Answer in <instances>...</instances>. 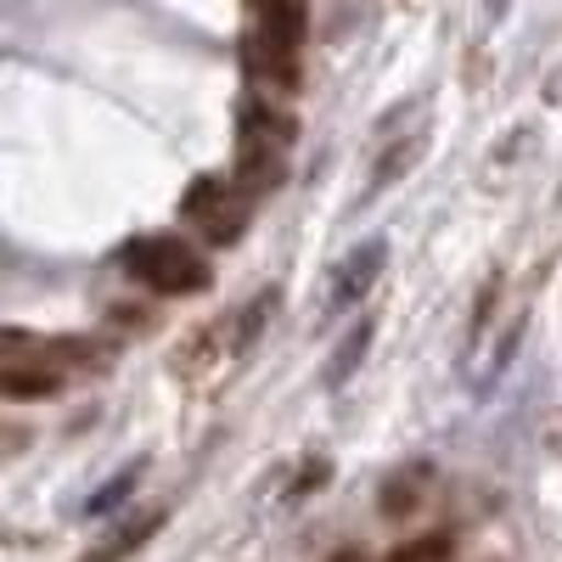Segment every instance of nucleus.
Returning <instances> with one entry per match:
<instances>
[{"label": "nucleus", "mask_w": 562, "mask_h": 562, "mask_svg": "<svg viewBox=\"0 0 562 562\" xmlns=\"http://www.w3.org/2000/svg\"><path fill=\"white\" fill-rule=\"evenodd\" d=\"M248 214H254V198L243 192L237 175H203V180H192V192L180 198V220L192 225L209 248L243 243Z\"/></svg>", "instance_id": "nucleus-3"}, {"label": "nucleus", "mask_w": 562, "mask_h": 562, "mask_svg": "<svg viewBox=\"0 0 562 562\" xmlns=\"http://www.w3.org/2000/svg\"><path fill=\"white\" fill-rule=\"evenodd\" d=\"M243 68H248V79H254L259 90H270V97H293L299 79H304L293 45H276V40H265V34H248V40H243Z\"/></svg>", "instance_id": "nucleus-5"}, {"label": "nucleus", "mask_w": 562, "mask_h": 562, "mask_svg": "<svg viewBox=\"0 0 562 562\" xmlns=\"http://www.w3.org/2000/svg\"><path fill=\"white\" fill-rule=\"evenodd\" d=\"M450 557H456V540L439 529V535H416V540L394 546L383 562H450Z\"/></svg>", "instance_id": "nucleus-10"}, {"label": "nucleus", "mask_w": 562, "mask_h": 562, "mask_svg": "<svg viewBox=\"0 0 562 562\" xmlns=\"http://www.w3.org/2000/svg\"><path fill=\"white\" fill-rule=\"evenodd\" d=\"M428 119H411V130H400V135H389V147L378 153V164H371V186H366V198H378L383 186H400L411 169H416V158L428 153Z\"/></svg>", "instance_id": "nucleus-6"}, {"label": "nucleus", "mask_w": 562, "mask_h": 562, "mask_svg": "<svg viewBox=\"0 0 562 562\" xmlns=\"http://www.w3.org/2000/svg\"><path fill=\"white\" fill-rule=\"evenodd\" d=\"M383 270H389V243H360V248L333 270V281H326L321 310H326V315H349V310L383 281Z\"/></svg>", "instance_id": "nucleus-4"}, {"label": "nucleus", "mask_w": 562, "mask_h": 562, "mask_svg": "<svg viewBox=\"0 0 562 562\" xmlns=\"http://www.w3.org/2000/svg\"><path fill=\"white\" fill-rule=\"evenodd\" d=\"M490 7H495V12H501V7H506V0H490Z\"/></svg>", "instance_id": "nucleus-12"}, {"label": "nucleus", "mask_w": 562, "mask_h": 562, "mask_svg": "<svg viewBox=\"0 0 562 562\" xmlns=\"http://www.w3.org/2000/svg\"><path fill=\"white\" fill-rule=\"evenodd\" d=\"M248 18H254V34L276 40V45H304L310 34V12H304V0H248Z\"/></svg>", "instance_id": "nucleus-7"}, {"label": "nucleus", "mask_w": 562, "mask_h": 562, "mask_svg": "<svg viewBox=\"0 0 562 562\" xmlns=\"http://www.w3.org/2000/svg\"><path fill=\"white\" fill-rule=\"evenodd\" d=\"M371 333H378V326H371V321H355L349 326V338L333 349V366H326V383H349L355 378V371H360V355H366V344H371Z\"/></svg>", "instance_id": "nucleus-8"}, {"label": "nucleus", "mask_w": 562, "mask_h": 562, "mask_svg": "<svg viewBox=\"0 0 562 562\" xmlns=\"http://www.w3.org/2000/svg\"><path fill=\"white\" fill-rule=\"evenodd\" d=\"M124 270L158 299H198V293H209V281H214L203 248H192L186 237H175V231L124 243Z\"/></svg>", "instance_id": "nucleus-1"}, {"label": "nucleus", "mask_w": 562, "mask_h": 562, "mask_svg": "<svg viewBox=\"0 0 562 562\" xmlns=\"http://www.w3.org/2000/svg\"><path fill=\"white\" fill-rule=\"evenodd\" d=\"M270 310H276V293H259V299H248V304H237V310H225L220 321L203 326V333H192V344L175 355V371L198 383V378H214V371L237 366V360L259 344Z\"/></svg>", "instance_id": "nucleus-2"}, {"label": "nucleus", "mask_w": 562, "mask_h": 562, "mask_svg": "<svg viewBox=\"0 0 562 562\" xmlns=\"http://www.w3.org/2000/svg\"><path fill=\"white\" fill-rule=\"evenodd\" d=\"M135 479H140V467H130V473H124V479H113V484H108V490H102L97 501H90V512H108L113 501H124V490H130Z\"/></svg>", "instance_id": "nucleus-11"}, {"label": "nucleus", "mask_w": 562, "mask_h": 562, "mask_svg": "<svg viewBox=\"0 0 562 562\" xmlns=\"http://www.w3.org/2000/svg\"><path fill=\"white\" fill-rule=\"evenodd\" d=\"M158 529H164V512H140V518H135L130 529H119V535H113V540H108L97 557H90V562H124L130 551L147 546V535H158Z\"/></svg>", "instance_id": "nucleus-9"}]
</instances>
